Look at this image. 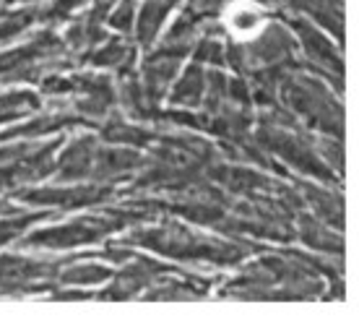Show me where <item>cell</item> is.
Here are the masks:
<instances>
[{"label":"cell","instance_id":"6da1fadb","mask_svg":"<svg viewBox=\"0 0 359 323\" xmlns=\"http://www.w3.org/2000/svg\"><path fill=\"white\" fill-rule=\"evenodd\" d=\"M222 24L234 42H255L269 27V16L255 0H232L224 8Z\"/></svg>","mask_w":359,"mask_h":323}]
</instances>
